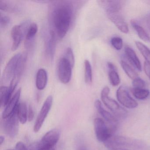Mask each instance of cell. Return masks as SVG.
<instances>
[{
    "mask_svg": "<svg viewBox=\"0 0 150 150\" xmlns=\"http://www.w3.org/2000/svg\"><path fill=\"white\" fill-rule=\"evenodd\" d=\"M107 66L110 82L113 86H118L121 82V79L117 72L116 67L113 63L110 62L107 63Z\"/></svg>",
    "mask_w": 150,
    "mask_h": 150,
    "instance_id": "cell-19",
    "label": "cell"
},
{
    "mask_svg": "<svg viewBox=\"0 0 150 150\" xmlns=\"http://www.w3.org/2000/svg\"><path fill=\"white\" fill-rule=\"evenodd\" d=\"M0 9L6 12H15L19 11V7L14 3L7 1H0Z\"/></svg>",
    "mask_w": 150,
    "mask_h": 150,
    "instance_id": "cell-28",
    "label": "cell"
},
{
    "mask_svg": "<svg viewBox=\"0 0 150 150\" xmlns=\"http://www.w3.org/2000/svg\"><path fill=\"white\" fill-rule=\"evenodd\" d=\"M57 38V36L55 32L51 30L50 37L46 42L45 51L46 54L51 60L53 59L56 51Z\"/></svg>",
    "mask_w": 150,
    "mask_h": 150,
    "instance_id": "cell-17",
    "label": "cell"
},
{
    "mask_svg": "<svg viewBox=\"0 0 150 150\" xmlns=\"http://www.w3.org/2000/svg\"><path fill=\"white\" fill-rule=\"evenodd\" d=\"M17 114L21 123H26L28 120V109L25 103H19L17 106Z\"/></svg>",
    "mask_w": 150,
    "mask_h": 150,
    "instance_id": "cell-23",
    "label": "cell"
},
{
    "mask_svg": "<svg viewBox=\"0 0 150 150\" xmlns=\"http://www.w3.org/2000/svg\"><path fill=\"white\" fill-rule=\"evenodd\" d=\"M52 102L53 97L52 96H49L45 100L36 120L34 127L35 132H38L42 128L45 120L51 109Z\"/></svg>",
    "mask_w": 150,
    "mask_h": 150,
    "instance_id": "cell-8",
    "label": "cell"
},
{
    "mask_svg": "<svg viewBox=\"0 0 150 150\" xmlns=\"http://www.w3.org/2000/svg\"><path fill=\"white\" fill-rule=\"evenodd\" d=\"M99 4L107 13L119 12L122 7V1H121L102 0L99 1Z\"/></svg>",
    "mask_w": 150,
    "mask_h": 150,
    "instance_id": "cell-14",
    "label": "cell"
},
{
    "mask_svg": "<svg viewBox=\"0 0 150 150\" xmlns=\"http://www.w3.org/2000/svg\"><path fill=\"white\" fill-rule=\"evenodd\" d=\"M135 44L138 50L143 55L145 59V62L150 65V50L144 44L138 41L135 42Z\"/></svg>",
    "mask_w": 150,
    "mask_h": 150,
    "instance_id": "cell-25",
    "label": "cell"
},
{
    "mask_svg": "<svg viewBox=\"0 0 150 150\" xmlns=\"http://www.w3.org/2000/svg\"><path fill=\"white\" fill-rule=\"evenodd\" d=\"M121 67L127 76L132 80L138 77L137 72L125 61L122 60L120 62Z\"/></svg>",
    "mask_w": 150,
    "mask_h": 150,
    "instance_id": "cell-26",
    "label": "cell"
},
{
    "mask_svg": "<svg viewBox=\"0 0 150 150\" xmlns=\"http://www.w3.org/2000/svg\"><path fill=\"white\" fill-rule=\"evenodd\" d=\"M131 24L137 32L139 37L146 42H150V37L144 29L139 25L135 20L131 21Z\"/></svg>",
    "mask_w": 150,
    "mask_h": 150,
    "instance_id": "cell-22",
    "label": "cell"
},
{
    "mask_svg": "<svg viewBox=\"0 0 150 150\" xmlns=\"http://www.w3.org/2000/svg\"><path fill=\"white\" fill-rule=\"evenodd\" d=\"M16 150H28L25 145L22 142H17L16 145Z\"/></svg>",
    "mask_w": 150,
    "mask_h": 150,
    "instance_id": "cell-34",
    "label": "cell"
},
{
    "mask_svg": "<svg viewBox=\"0 0 150 150\" xmlns=\"http://www.w3.org/2000/svg\"><path fill=\"white\" fill-rule=\"evenodd\" d=\"M107 14L109 19L121 32L124 34L128 33L129 29L128 24L119 12L107 13Z\"/></svg>",
    "mask_w": 150,
    "mask_h": 150,
    "instance_id": "cell-11",
    "label": "cell"
},
{
    "mask_svg": "<svg viewBox=\"0 0 150 150\" xmlns=\"http://www.w3.org/2000/svg\"><path fill=\"white\" fill-rule=\"evenodd\" d=\"M104 144L110 150H130L139 149L143 146L139 140L122 136H112Z\"/></svg>",
    "mask_w": 150,
    "mask_h": 150,
    "instance_id": "cell-2",
    "label": "cell"
},
{
    "mask_svg": "<svg viewBox=\"0 0 150 150\" xmlns=\"http://www.w3.org/2000/svg\"><path fill=\"white\" fill-rule=\"evenodd\" d=\"M63 57L66 59L70 62V64L73 67L74 65V57L71 48L68 47L66 49L64 55Z\"/></svg>",
    "mask_w": 150,
    "mask_h": 150,
    "instance_id": "cell-30",
    "label": "cell"
},
{
    "mask_svg": "<svg viewBox=\"0 0 150 150\" xmlns=\"http://www.w3.org/2000/svg\"><path fill=\"white\" fill-rule=\"evenodd\" d=\"M144 69L146 75L150 80V65L145 61L144 65Z\"/></svg>",
    "mask_w": 150,
    "mask_h": 150,
    "instance_id": "cell-33",
    "label": "cell"
},
{
    "mask_svg": "<svg viewBox=\"0 0 150 150\" xmlns=\"http://www.w3.org/2000/svg\"><path fill=\"white\" fill-rule=\"evenodd\" d=\"M146 22L147 27H148L149 30H150V14H149L148 16H147Z\"/></svg>",
    "mask_w": 150,
    "mask_h": 150,
    "instance_id": "cell-38",
    "label": "cell"
},
{
    "mask_svg": "<svg viewBox=\"0 0 150 150\" xmlns=\"http://www.w3.org/2000/svg\"><path fill=\"white\" fill-rule=\"evenodd\" d=\"M21 88H19L15 94L12 96L7 105L5 107L4 111L2 113V118L3 119L6 118L12 115L18 106V102L21 96Z\"/></svg>",
    "mask_w": 150,
    "mask_h": 150,
    "instance_id": "cell-13",
    "label": "cell"
},
{
    "mask_svg": "<svg viewBox=\"0 0 150 150\" xmlns=\"http://www.w3.org/2000/svg\"><path fill=\"white\" fill-rule=\"evenodd\" d=\"M9 86H2L0 88V104L1 107H6L12 97L14 92Z\"/></svg>",
    "mask_w": 150,
    "mask_h": 150,
    "instance_id": "cell-21",
    "label": "cell"
},
{
    "mask_svg": "<svg viewBox=\"0 0 150 150\" xmlns=\"http://www.w3.org/2000/svg\"><path fill=\"white\" fill-rule=\"evenodd\" d=\"M74 7L69 1H55L52 5L50 19L57 37L64 38L71 26L73 16Z\"/></svg>",
    "mask_w": 150,
    "mask_h": 150,
    "instance_id": "cell-1",
    "label": "cell"
},
{
    "mask_svg": "<svg viewBox=\"0 0 150 150\" xmlns=\"http://www.w3.org/2000/svg\"><path fill=\"white\" fill-rule=\"evenodd\" d=\"M24 35V33L21 25H15L13 27L11 30V36L13 40L12 50L15 51L17 50Z\"/></svg>",
    "mask_w": 150,
    "mask_h": 150,
    "instance_id": "cell-15",
    "label": "cell"
},
{
    "mask_svg": "<svg viewBox=\"0 0 150 150\" xmlns=\"http://www.w3.org/2000/svg\"><path fill=\"white\" fill-rule=\"evenodd\" d=\"M110 43L113 48L117 50H122L123 45L122 39L118 37L112 38L110 40Z\"/></svg>",
    "mask_w": 150,
    "mask_h": 150,
    "instance_id": "cell-29",
    "label": "cell"
},
{
    "mask_svg": "<svg viewBox=\"0 0 150 150\" xmlns=\"http://www.w3.org/2000/svg\"><path fill=\"white\" fill-rule=\"evenodd\" d=\"M133 88H144L146 86L145 81L139 77H137L133 80L132 82Z\"/></svg>",
    "mask_w": 150,
    "mask_h": 150,
    "instance_id": "cell-31",
    "label": "cell"
},
{
    "mask_svg": "<svg viewBox=\"0 0 150 150\" xmlns=\"http://www.w3.org/2000/svg\"></svg>",
    "mask_w": 150,
    "mask_h": 150,
    "instance_id": "cell-40",
    "label": "cell"
},
{
    "mask_svg": "<svg viewBox=\"0 0 150 150\" xmlns=\"http://www.w3.org/2000/svg\"><path fill=\"white\" fill-rule=\"evenodd\" d=\"M48 74L45 69L41 68L38 71L36 76V86L38 90H43L48 82Z\"/></svg>",
    "mask_w": 150,
    "mask_h": 150,
    "instance_id": "cell-20",
    "label": "cell"
},
{
    "mask_svg": "<svg viewBox=\"0 0 150 150\" xmlns=\"http://www.w3.org/2000/svg\"><path fill=\"white\" fill-rule=\"evenodd\" d=\"M125 56L130 63L137 68L139 71H142V66L139 59L135 51L129 46H126L125 48Z\"/></svg>",
    "mask_w": 150,
    "mask_h": 150,
    "instance_id": "cell-18",
    "label": "cell"
},
{
    "mask_svg": "<svg viewBox=\"0 0 150 150\" xmlns=\"http://www.w3.org/2000/svg\"><path fill=\"white\" fill-rule=\"evenodd\" d=\"M73 68L70 62L64 57L59 59L57 66L58 77L63 84H67L70 82Z\"/></svg>",
    "mask_w": 150,
    "mask_h": 150,
    "instance_id": "cell-7",
    "label": "cell"
},
{
    "mask_svg": "<svg viewBox=\"0 0 150 150\" xmlns=\"http://www.w3.org/2000/svg\"><path fill=\"white\" fill-rule=\"evenodd\" d=\"M38 31V27L37 24L35 23H30L25 35L24 45L26 49H30L33 46L34 39Z\"/></svg>",
    "mask_w": 150,
    "mask_h": 150,
    "instance_id": "cell-16",
    "label": "cell"
},
{
    "mask_svg": "<svg viewBox=\"0 0 150 150\" xmlns=\"http://www.w3.org/2000/svg\"><path fill=\"white\" fill-rule=\"evenodd\" d=\"M95 106L98 113L108 124L110 127L114 132H115L118 126V122L117 117L106 110L103 107L101 102L99 100H97L95 101Z\"/></svg>",
    "mask_w": 150,
    "mask_h": 150,
    "instance_id": "cell-10",
    "label": "cell"
},
{
    "mask_svg": "<svg viewBox=\"0 0 150 150\" xmlns=\"http://www.w3.org/2000/svg\"><path fill=\"white\" fill-rule=\"evenodd\" d=\"M38 150H55V147L52 146H39Z\"/></svg>",
    "mask_w": 150,
    "mask_h": 150,
    "instance_id": "cell-36",
    "label": "cell"
},
{
    "mask_svg": "<svg viewBox=\"0 0 150 150\" xmlns=\"http://www.w3.org/2000/svg\"><path fill=\"white\" fill-rule=\"evenodd\" d=\"M21 55V53L16 54L8 62L2 74L1 83H10L16 72Z\"/></svg>",
    "mask_w": 150,
    "mask_h": 150,
    "instance_id": "cell-6",
    "label": "cell"
},
{
    "mask_svg": "<svg viewBox=\"0 0 150 150\" xmlns=\"http://www.w3.org/2000/svg\"><path fill=\"white\" fill-rule=\"evenodd\" d=\"M4 141H5V137L3 136H1L0 137V144H1V145H2V144H3L4 142Z\"/></svg>",
    "mask_w": 150,
    "mask_h": 150,
    "instance_id": "cell-39",
    "label": "cell"
},
{
    "mask_svg": "<svg viewBox=\"0 0 150 150\" xmlns=\"http://www.w3.org/2000/svg\"><path fill=\"white\" fill-rule=\"evenodd\" d=\"M10 22V18L9 16L1 14L0 16V25L1 28H6Z\"/></svg>",
    "mask_w": 150,
    "mask_h": 150,
    "instance_id": "cell-32",
    "label": "cell"
},
{
    "mask_svg": "<svg viewBox=\"0 0 150 150\" xmlns=\"http://www.w3.org/2000/svg\"><path fill=\"white\" fill-rule=\"evenodd\" d=\"M85 66V80L88 85H91L93 82V71L90 62L87 59L84 61Z\"/></svg>",
    "mask_w": 150,
    "mask_h": 150,
    "instance_id": "cell-27",
    "label": "cell"
},
{
    "mask_svg": "<svg viewBox=\"0 0 150 150\" xmlns=\"http://www.w3.org/2000/svg\"><path fill=\"white\" fill-rule=\"evenodd\" d=\"M117 100L122 105L129 109H134L137 107L138 103L132 98L126 88L121 86L117 90Z\"/></svg>",
    "mask_w": 150,
    "mask_h": 150,
    "instance_id": "cell-9",
    "label": "cell"
},
{
    "mask_svg": "<svg viewBox=\"0 0 150 150\" xmlns=\"http://www.w3.org/2000/svg\"><path fill=\"white\" fill-rule=\"evenodd\" d=\"M77 150H88L87 147L86 146L81 145L79 146L77 148Z\"/></svg>",
    "mask_w": 150,
    "mask_h": 150,
    "instance_id": "cell-37",
    "label": "cell"
},
{
    "mask_svg": "<svg viewBox=\"0 0 150 150\" xmlns=\"http://www.w3.org/2000/svg\"><path fill=\"white\" fill-rule=\"evenodd\" d=\"M110 88L105 86L101 92V99L104 105L108 108L117 118L125 119L127 116V110L121 107L118 103L109 96Z\"/></svg>",
    "mask_w": 150,
    "mask_h": 150,
    "instance_id": "cell-3",
    "label": "cell"
},
{
    "mask_svg": "<svg viewBox=\"0 0 150 150\" xmlns=\"http://www.w3.org/2000/svg\"><path fill=\"white\" fill-rule=\"evenodd\" d=\"M4 120L2 126L5 133L10 137H15L18 133L20 121L17 114V107L12 115Z\"/></svg>",
    "mask_w": 150,
    "mask_h": 150,
    "instance_id": "cell-5",
    "label": "cell"
},
{
    "mask_svg": "<svg viewBox=\"0 0 150 150\" xmlns=\"http://www.w3.org/2000/svg\"><path fill=\"white\" fill-rule=\"evenodd\" d=\"M94 125L96 136L100 142L105 143L113 136L115 132L101 118H96Z\"/></svg>",
    "mask_w": 150,
    "mask_h": 150,
    "instance_id": "cell-4",
    "label": "cell"
},
{
    "mask_svg": "<svg viewBox=\"0 0 150 150\" xmlns=\"http://www.w3.org/2000/svg\"><path fill=\"white\" fill-rule=\"evenodd\" d=\"M60 133L57 129L51 130L44 136L40 142L39 146H52L55 147L59 140Z\"/></svg>",
    "mask_w": 150,
    "mask_h": 150,
    "instance_id": "cell-12",
    "label": "cell"
},
{
    "mask_svg": "<svg viewBox=\"0 0 150 150\" xmlns=\"http://www.w3.org/2000/svg\"><path fill=\"white\" fill-rule=\"evenodd\" d=\"M34 117V111L31 106H30L28 110V120L29 122L32 121Z\"/></svg>",
    "mask_w": 150,
    "mask_h": 150,
    "instance_id": "cell-35",
    "label": "cell"
},
{
    "mask_svg": "<svg viewBox=\"0 0 150 150\" xmlns=\"http://www.w3.org/2000/svg\"><path fill=\"white\" fill-rule=\"evenodd\" d=\"M131 92L135 98L139 100L146 99L150 95V91L145 88H132Z\"/></svg>",
    "mask_w": 150,
    "mask_h": 150,
    "instance_id": "cell-24",
    "label": "cell"
}]
</instances>
